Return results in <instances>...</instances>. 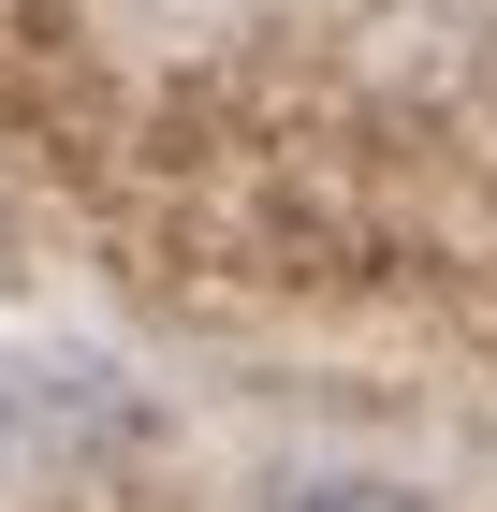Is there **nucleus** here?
I'll use <instances>...</instances> for the list:
<instances>
[{
  "mask_svg": "<svg viewBox=\"0 0 497 512\" xmlns=\"http://www.w3.org/2000/svg\"><path fill=\"white\" fill-rule=\"evenodd\" d=\"M249 512H424L410 483H381V469H278Z\"/></svg>",
  "mask_w": 497,
  "mask_h": 512,
  "instance_id": "obj_1",
  "label": "nucleus"
}]
</instances>
